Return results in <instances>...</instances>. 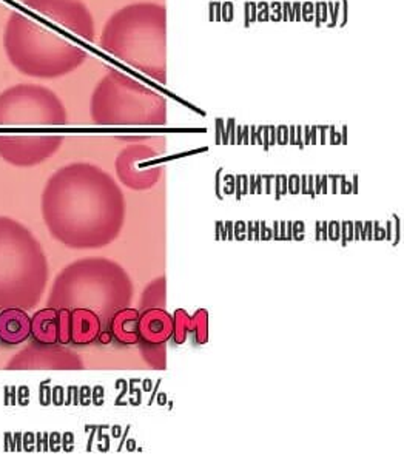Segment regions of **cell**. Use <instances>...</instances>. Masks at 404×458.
I'll return each mask as SVG.
<instances>
[{
  "instance_id": "6da1fadb",
  "label": "cell",
  "mask_w": 404,
  "mask_h": 458,
  "mask_svg": "<svg viewBox=\"0 0 404 458\" xmlns=\"http://www.w3.org/2000/svg\"><path fill=\"white\" fill-rule=\"evenodd\" d=\"M95 38V19L82 0H25L8 17L4 48L17 72L57 79L84 64Z\"/></svg>"
},
{
  "instance_id": "7a4b0ae2",
  "label": "cell",
  "mask_w": 404,
  "mask_h": 458,
  "mask_svg": "<svg viewBox=\"0 0 404 458\" xmlns=\"http://www.w3.org/2000/svg\"><path fill=\"white\" fill-rule=\"evenodd\" d=\"M42 215L56 240L90 249L118 235L124 204L114 181L101 168L72 164L48 179L42 193Z\"/></svg>"
},
{
  "instance_id": "3957f363",
  "label": "cell",
  "mask_w": 404,
  "mask_h": 458,
  "mask_svg": "<svg viewBox=\"0 0 404 458\" xmlns=\"http://www.w3.org/2000/svg\"><path fill=\"white\" fill-rule=\"evenodd\" d=\"M101 47L129 67L156 82H167V8L138 2L108 17Z\"/></svg>"
},
{
  "instance_id": "277c9868",
  "label": "cell",
  "mask_w": 404,
  "mask_h": 458,
  "mask_svg": "<svg viewBox=\"0 0 404 458\" xmlns=\"http://www.w3.org/2000/svg\"><path fill=\"white\" fill-rule=\"evenodd\" d=\"M48 263L22 223L0 216V309H34L46 291Z\"/></svg>"
},
{
  "instance_id": "5b68a950",
  "label": "cell",
  "mask_w": 404,
  "mask_h": 458,
  "mask_svg": "<svg viewBox=\"0 0 404 458\" xmlns=\"http://www.w3.org/2000/svg\"><path fill=\"white\" fill-rule=\"evenodd\" d=\"M90 114L97 125H164L167 101L122 72L112 70L96 85Z\"/></svg>"
},
{
  "instance_id": "8992f818",
  "label": "cell",
  "mask_w": 404,
  "mask_h": 458,
  "mask_svg": "<svg viewBox=\"0 0 404 458\" xmlns=\"http://www.w3.org/2000/svg\"><path fill=\"white\" fill-rule=\"evenodd\" d=\"M67 123L61 98L44 85L17 84L0 93V133L22 134L23 130L48 129Z\"/></svg>"
},
{
  "instance_id": "52a82bcc",
  "label": "cell",
  "mask_w": 404,
  "mask_h": 458,
  "mask_svg": "<svg viewBox=\"0 0 404 458\" xmlns=\"http://www.w3.org/2000/svg\"><path fill=\"white\" fill-rule=\"evenodd\" d=\"M61 134H42L31 140H10L0 138V157L14 167H34L46 163L63 146Z\"/></svg>"
},
{
  "instance_id": "ba28073f",
  "label": "cell",
  "mask_w": 404,
  "mask_h": 458,
  "mask_svg": "<svg viewBox=\"0 0 404 458\" xmlns=\"http://www.w3.org/2000/svg\"><path fill=\"white\" fill-rule=\"evenodd\" d=\"M157 151L150 146H130L119 153L116 159L118 176L125 185L135 191H147L156 184L161 176V168H140L144 159L156 157Z\"/></svg>"
},
{
  "instance_id": "9c48e42d",
  "label": "cell",
  "mask_w": 404,
  "mask_h": 458,
  "mask_svg": "<svg viewBox=\"0 0 404 458\" xmlns=\"http://www.w3.org/2000/svg\"><path fill=\"white\" fill-rule=\"evenodd\" d=\"M72 358V353L57 351L53 344L34 343L22 352L17 353L6 363V370L63 369L79 368L80 364Z\"/></svg>"
},
{
  "instance_id": "30bf717a",
  "label": "cell",
  "mask_w": 404,
  "mask_h": 458,
  "mask_svg": "<svg viewBox=\"0 0 404 458\" xmlns=\"http://www.w3.org/2000/svg\"><path fill=\"white\" fill-rule=\"evenodd\" d=\"M139 341L150 346H163L173 336V317L161 308L147 309L138 321Z\"/></svg>"
},
{
  "instance_id": "8fae6325",
  "label": "cell",
  "mask_w": 404,
  "mask_h": 458,
  "mask_svg": "<svg viewBox=\"0 0 404 458\" xmlns=\"http://www.w3.org/2000/svg\"><path fill=\"white\" fill-rule=\"evenodd\" d=\"M31 336V317L21 308L0 312V343L6 346L22 344Z\"/></svg>"
},
{
  "instance_id": "7c38bea8",
  "label": "cell",
  "mask_w": 404,
  "mask_h": 458,
  "mask_svg": "<svg viewBox=\"0 0 404 458\" xmlns=\"http://www.w3.org/2000/svg\"><path fill=\"white\" fill-rule=\"evenodd\" d=\"M195 332L198 344H206L208 341V313L199 309L193 317H189L184 309H178L173 317V341L176 344L186 343L187 334Z\"/></svg>"
},
{
  "instance_id": "4fadbf2b",
  "label": "cell",
  "mask_w": 404,
  "mask_h": 458,
  "mask_svg": "<svg viewBox=\"0 0 404 458\" xmlns=\"http://www.w3.org/2000/svg\"><path fill=\"white\" fill-rule=\"evenodd\" d=\"M102 332V319L95 310L76 308L72 310V343L76 346H88L97 340Z\"/></svg>"
},
{
  "instance_id": "5bb4252c",
  "label": "cell",
  "mask_w": 404,
  "mask_h": 458,
  "mask_svg": "<svg viewBox=\"0 0 404 458\" xmlns=\"http://www.w3.org/2000/svg\"><path fill=\"white\" fill-rule=\"evenodd\" d=\"M139 310L131 308H121L113 313L112 319L108 323V330L112 332L113 338L124 344V346H135L139 343Z\"/></svg>"
},
{
  "instance_id": "9a60e30c",
  "label": "cell",
  "mask_w": 404,
  "mask_h": 458,
  "mask_svg": "<svg viewBox=\"0 0 404 458\" xmlns=\"http://www.w3.org/2000/svg\"><path fill=\"white\" fill-rule=\"evenodd\" d=\"M31 338L39 344L59 343V310L55 308L42 309L31 317Z\"/></svg>"
},
{
  "instance_id": "2e32d148",
  "label": "cell",
  "mask_w": 404,
  "mask_h": 458,
  "mask_svg": "<svg viewBox=\"0 0 404 458\" xmlns=\"http://www.w3.org/2000/svg\"><path fill=\"white\" fill-rule=\"evenodd\" d=\"M59 310V344L67 346L72 343V310L70 309H57Z\"/></svg>"
},
{
  "instance_id": "e0dca14e",
  "label": "cell",
  "mask_w": 404,
  "mask_h": 458,
  "mask_svg": "<svg viewBox=\"0 0 404 458\" xmlns=\"http://www.w3.org/2000/svg\"><path fill=\"white\" fill-rule=\"evenodd\" d=\"M233 4L231 2H225L224 5H221V19L225 22H231L233 21Z\"/></svg>"
},
{
  "instance_id": "ac0fdd59",
  "label": "cell",
  "mask_w": 404,
  "mask_h": 458,
  "mask_svg": "<svg viewBox=\"0 0 404 458\" xmlns=\"http://www.w3.org/2000/svg\"><path fill=\"white\" fill-rule=\"evenodd\" d=\"M51 402L50 389L46 385L40 386V404L42 406H48Z\"/></svg>"
},
{
  "instance_id": "d6986e66",
  "label": "cell",
  "mask_w": 404,
  "mask_h": 458,
  "mask_svg": "<svg viewBox=\"0 0 404 458\" xmlns=\"http://www.w3.org/2000/svg\"><path fill=\"white\" fill-rule=\"evenodd\" d=\"M33 445L34 434H25V436H23V447H25V451L31 453L34 449Z\"/></svg>"
},
{
  "instance_id": "ffe728a7",
  "label": "cell",
  "mask_w": 404,
  "mask_h": 458,
  "mask_svg": "<svg viewBox=\"0 0 404 458\" xmlns=\"http://www.w3.org/2000/svg\"><path fill=\"white\" fill-rule=\"evenodd\" d=\"M63 445H65V451H72L73 449V446L72 445H74V437L72 432H67L65 436L63 437Z\"/></svg>"
},
{
  "instance_id": "44dd1931",
  "label": "cell",
  "mask_w": 404,
  "mask_h": 458,
  "mask_svg": "<svg viewBox=\"0 0 404 458\" xmlns=\"http://www.w3.org/2000/svg\"><path fill=\"white\" fill-rule=\"evenodd\" d=\"M235 232H233V235H236V240H244L246 236H244V230H246V224L244 223H236L235 224Z\"/></svg>"
},
{
  "instance_id": "7402d4cb",
  "label": "cell",
  "mask_w": 404,
  "mask_h": 458,
  "mask_svg": "<svg viewBox=\"0 0 404 458\" xmlns=\"http://www.w3.org/2000/svg\"><path fill=\"white\" fill-rule=\"evenodd\" d=\"M48 443H50V445H55V446H51L53 451H59V446H56V445H63V437H61V434L55 432V434L50 437V442Z\"/></svg>"
},
{
  "instance_id": "603a6c76",
  "label": "cell",
  "mask_w": 404,
  "mask_h": 458,
  "mask_svg": "<svg viewBox=\"0 0 404 458\" xmlns=\"http://www.w3.org/2000/svg\"><path fill=\"white\" fill-rule=\"evenodd\" d=\"M55 394H56V398H55V400H53V403H55V404H56V406H61V404H63V387H59V386H57V387H55Z\"/></svg>"
},
{
  "instance_id": "cb8c5ba5",
  "label": "cell",
  "mask_w": 404,
  "mask_h": 458,
  "mask_svg": "<svg viewBox=\"0 0 404 458\" xmlns=\"http://www.w3.org/2000/svg\"><path fill=\"white\" fill-rule=\"evenodd\" d=\"M304 224L303 223H297L295 224V233H293V238L295 240H303L304 235Z\"/></svg>"
},
{
  "instance_id": "d4e9b609",
  "label": "cell",
  "mask_w": 404,
  "mask_h": 458,
  "mask_svg": "<svg viewBox=\"0 0 404 458\" xmlns=\"http://www.w3.org/2000/svg\"><path fill=\"white\" fill-rule=\"evenodd\" d=\"M112 338L113 335L110 330H107V332H101V334H99V336H97V340H99V343H102V344H108V343L112 341Z\"/></svg>"
},
{
  "instance_id": "484cf974",
  "label": "cell",
  "mask_w": 404,
  "mask_h": 458,
  "mask_svg": "<svg viewBox=\"0 0 404 458\" xmlns=\"http://www.w3.org/2000/svg\"><path fill=\"white\" fill-rule=\"evenodd\" d=\"M263 8H265V10L261 12V14H259V16L257 17V19H258V21H269V4H265V2H263Z\"/></svg>"
},
{
  "instance_id": "4316f807",
  "label": "cell",
  "mask_w": 404,
  "mask_h": 458,
  "mask_svg": "<svg viewBox=\"0 0 404 458\" xmlns=\"http://www.w3.org/2000/svg\"><path fill=\"white\" fill-rule=\"evenodd\" d=\"M281 4L280 2H274L272 8H275V16L272 17V21H280L281 19Z\"/></svg>"
},
{
  "instance_id": "83f0119b",
  "label": "cell",
  "mask_w": 404,
  "mask_h": 458,
  "mask_svg": "<svg viewBox=\"0 0 404 458\" xmlns=\"http://www.w3.org/2000/svg\"><path fill=\"white\" fill-rule=\"evenodd\" d=\"M221 174H223V170L219 168L218 174H216V193H218V199H223V195H221Z\"/></svg>"
},
{
  "instance_id": "f1b7e54d",
  "label": "cell",
  "mask_w": 404,
  "mask_h": 458,
  "mask_svg": "<svg viewBox=\"0 0 404 458\" xmlns=\"http://www.w3.org/2000/svg\"><path fill=\"white\" fill-rule=\"evenodd\" d=\"M216 127H218V131H216V144H221L223 140H221V130H224V125H223V121L221 119H216Z\"/></svg>"
},
{
  "instance_id": "f546056e",
  "label": "cell",
  "mask_w": 404,
  "mask_h": 458,
  "mask_svg": "<svg viewBox=\"0 0 404 458\" xmlns=\"http://www.w3.org/2000/svg\"><path fill=\"white\" fill-rule=\"evenodd\" d=\"M104 397V387L102 386H97V387H95V403L99 406V402H97V398Z\"/></svg>"
},
{
  "instance_id": "4dcf8cb0",
  "label": "cell",
  "mask_w": 404,
  "mask_h": 458,
  "mask_svg": "<svg viewBox=\"0 0 404 458\" xmlns=\"http://www.w3.org/2000/svg\"><path fill=\"white\" fill-rule=\"evenodd\" d=\"M261 229H263V233H261V240H270L272 238V232L270 230L265 229V224L261 223Z\"/></svg>"
},
{
  "instance_id": "1f68e13d",
  "label": "cell",
  "mask_w": 404,
  "mask_h": 458,
  "mask_svg": "<svg viewBox=\"0 0 404 458\" xmlns=\"http://www.w3.org/2000/svg\"><path fill=\"white\" fill-rule=\"evenodd\" d=\"M375 230H376L375 240H383V238H386V233H384V230L380 229V224L375 223Z\"/></svg>"
},
{
  "instance_id": "d6a6232c",
  "label": "cell",
  "mask_w": 404,
  "mask_h": 458,
  "mask_svg": "<svg viewBox=\"0 0 404 458\" xmlns=\"http://www.w3.org/2000/svg\"><path fill=\"white\" fill-rule=\"evenodd\" d=\"M225 227H227V232H229V235H227V240H233V224L227 223L225 224Z\"/></svg>"
},
{
  "instance_id": "836d02e7",
  "label": "cell",
  "mask_w": 404,
  "mask_h": 458,
  "mask_svg": "<svg viewBox=\"0 0 404 458\" xmlns=\"http://www.w3.org/2000/svg\"><path fill=\"white\" fill-rule=\"evenodd\" d=\"M246 27H250V4H246Z\"/></svg>"
},
{
  "instance_id": "e575fe53",
  "label": "cell",
  "mask_w": 404,
  "mask_h": 458,
  "mask_svg": "<svg viewBox=\"0 0 404 458\" xmlns=\"http://www.w3.org/2000/svg\"><path fill=\"white\" fill-rule=\"evenodd\" d=\"M304 138H306V146H307V144H309V142H310V129H309V127H306V136H304Z\"/></svg>"
},
{
  "instance_id": "d590c367",
  "label": "cell",
  "mask_w": 404,
  "mask_h": 458,
  "mask_svg": "<svg viewBox=\"0 0 404 458\" xmlns=\"http://www.w3.org/2000/svg\"><path fill=\"white\" fill-rule=\"evenodd\" d=\"M119 434H121V428L114 426V428H113V436L119 437Z\"/></svg>"
},
{
  "instance_id": "8d00e7d4",
  "label": "cell",
  "mask_w": 404,
  "mask_h": 458,
  "mask_svg": "<svg viewBox=\"0 0 404 458\" xmlns=\"http://www.w3.org/2000/svg\"><path fill=\"white\" fill-rule=\"evenodd\" d=\"M354 181H355V187H357V184H358V178H357V176H355ZM357 191H357V189H354V193H357Z\"/></svg>"
}]
</instances>
